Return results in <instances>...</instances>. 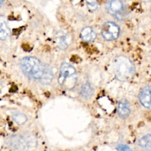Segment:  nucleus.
Here are the masks:
<instances>
[{
    "label": "nucleus",
    "mask_w": 151,
    "mask_h": 151,
    "mask_svg": "<svg viewBox=\"0 0 151 151\" xmlns=\"http://www.w3.org/2000/svg\"><path fill=\"white\" fill-rule=\"evenodd\" d=\"M141 1H146V2H147V1H150L151 0H141Z\"/></svg>",
    "instance_id": "19"
},
{
    "label": "nucleus",
    "mask_w": 151,
    "mask_h": 151,
    "mask_svg": "<svg viewBox=\"0 0 151 151\" xmlns=\"http://www.w3.org/2000/svg\"><path fill=\"white\" fill-rule=\"evenodd\" d=\"M80 38L83 41L90 42L95 40L96 33L92 27H86L82 29L80 32Z\"/></svg>",
    "instance_id": "10"
},
{
    "label": "nucleus",
    "mask_w": 151,
    "mask_h": 151,
    "mask_svg": "<svg viewBox=\"0 0 151 151\" xmlns=\"http://www.w3.org/2000/svg\"><path fill=\"white\" fill-rule=\"evenodd\" d=\"M138 145L142 148L151 150V133L142 137L138 141Z\"/></svg>",
    "instance_id": "14"
},
{
    "label": "nucleus",
    "mask_w": 151,
    "mask_h": 151,
    "mask_svg": "<svg viewBox=\"0 0 151 151\" xmlns=\"http://www.w3.org/2000/svg\"><path fill=\"white\" fill-rule=\"evenodd\" d=\"M19 65L25 76L30 78L36 80L41 78L45 69V64L34 57L23 58L20 61Z\"/></svg>",
    "instance_id": "2"
},
{
    "label": "nucleus",
    "mask_w": 151,
    "mask_h": 151,
    "mask_svg": "<svg viewBox=\"0 0 151 151\" xmlns=\"http://www.w3.org/2000/svg\"><path fill=\"white\" fill-rule=\"evenodd\" d=\"M87 6L91 11H96L98 8V3L97 0H85Z\"/></svg>",
    "instance_id": "16"
},
{
    "label": "nucleus",
    "mask_w": 151,
    "mask_h": 151,
    "mask_svg": "<svg viewBox=\"0 0 151 151\" xmlns=\"http://www.w3.org/2000/svg\"><path fill=\"white\" fill-rule=\"evenodd\" d=\"M149 53H150V58H151V49H150V50Z\"/></svg>",
    "instance_id": "20"
},
{
    "label": "nucleus",
    "mask_w": 151,
    "mask_h": 151,
    "mask_svg": "<svg viewBox=\"0 0 151 151\" xmlns=\"http://www.w3.org/2000/svg\"><path fill=\"white\" fill-rule=\"evenodd\" d=\"M94 94V89L91 84L86 82L83 84L80 88V94L84 99H89L92 97Z\"/></svg>",
    "instance_id": "13"
},
{
    "label": "nucleus",
    "mask_w": 151,
    "mask_h": 151,
    "mask_svg": "<svg viewBox=\"0 0 151 151\" xmlns=\"http://www.w3.org/2000/svg\"><path fill=\"white\" fill-rule=\"evenodd\" d=\"M53 78V71L51 67L48 65L45 64V69L44 73L39 80L40 83L42 84H50Z\"/></svg>",
    "instance_id": "12"
},
{
    "label": "nucleus",
    "mask_w": 151,
    "mask_h": 151,
    "mask_svg": "<svg viewBox=\"0 0 151 151\" xmlns=\"http://www.w3.org/2000/svg\"><path fill=\"white\" fill-rule=\"evenodd\" d=\"M150 17H151V11H150Z\"/></svg>",
    "instance_id": "21"
},
{
    "label": "nucleus",
    "mask_w": 151,
    "mask_h": 151,
    "mask_svg": "<svg viewBox=\"0 0 151 151\" xmlns=\"http://www.w3.org/2000/svg\"><path fill=\"white\" fill-rule=\"evenodd\" d=\"M113 70L117 80L121 81H126L133 77L135 71V67L129 58L120 55L114 59Z\"/></svg>",
    "instance_id": "1"
},
{
    "label": "nucleus",
    "mask_w": 151,
    "mask_h": 151,
    "mask_svg": "<svg viewBox=\"0 0 151 151\" xmlns=\"http://www.w3.org/2000/svg\"><path fill=\"white\" fill-rule=\"evenodd\" d=\"M77 81V74L75 68L68 63H63L60 67L58 78L59 84L63 88L71 90L76 86Z\"/></svg>",
    "instance_id": "4"
},
{
    "label": "nucleus",
    "mask_w": 151,
    "mask_h": 151,
    "mask_svg": "<svg viewBox=\"0 0 151 151\" xmlns=\"http://www.w3.org/2000/svg\"><path fill=\"white\" fill-rule=\"evenodd\" d=\"M117 113L122 119H126L130 114V107L129 102L125 100H121L117 106Z\"/></svg>",
    "instance_id": "9"
},
{
    "label": "nucleus",
    "mask_w": 151,
    "mask_h": 151,
    "mask_svg": "<svg viewBox=\"0 0 151 151\" xmlns=\"http://www.w3.org/2000/svg\"><path fill=\"white\" fill-rule=\"evenodd\" d=\"M107 12L117 19H123L126 17V9L121 0H110L107 4Z\"/></svg>",
    "instance_id": "5"
},
{
    "label": "nucleus",
    "mask_w": 151,
    "mask_h": 151,
    "mask_svg": "<svg viewBox=\"0 0 151 151\" xmlns=\"http://www.w3.org/2000/svg\"><path fill=\"white\" fill-rule=\"evenodd\" d=\"M70 40L69 34L64 31H60L55 34V42L61 50H65L68 47Z\"/></svg>",
    "instance_id": "8"
},
{
    "label": "nucleus",
    "mask_w": 151,
    "mask_h": 151,
    "mask_svg": "<svg viewBox=\"0 0 151 151\" xmlns=\"http://www.w3.org/2000/svg\"><path fill=\"white\" fill-rule=\"evenodd\" d=\"M139 101L145 108L151 109V86H146L141 90Z\"/></svg>",
    "instance_id": "7"
},
{
    "label": "nucleus",
    "mask_w": 151,
    "mask_h": 151,
    "mask_svg": "<svg viewBox=\"0 0 151 151\" xmlns=\"http://www.w3.org/2000/svg\"><path fill=\"white\" fill-rule=\"evenodd\" d=\"M5 143L8 147L19 151L32 149L37 144L35 137L30 133L12 136L6 140Z\"/></svg>",
    "instance_id": "3"
},
{
    "label": "nucleus",
    "mask_w": 151,
    "mask_h": 151,
    "mask_svg": "<svg viewBox=\"0 0 151 151\" xmlns=\"http://www.w3.org/2000/svg\"><path fill=\"white\" fill-rule=\"evenodd\" d=\"M117 151H132L131 148L126 145H120L117 147Z\"/></svg>",
    "instance_id": "17"
},
{
    "label": "nucleus",
    "mask_w": 151,
    "mask_h": 151,
    "mask_svg": "<svg viewBox=\"0 0 151 151\" xmlns=\"http://www.w3.org/2000/svg\"><path fill=\"white\" fill-rule=\"evenodd\" d=\"M120 28L116 23L113 22H105L101 29L103 37L107 41H112L117 39L120 34Z\"/></svg>",
    "instance_id": "6"
},
{
    "label": "nucleus",
    "mask_w": 151,
    "mask_h": 151,
    "mask_svg": "<svg viewBox=\"0 0 151 151\" xmlns=\"http://www.w3.org/2000/svg\"><path fill=\"white\" fill-rule=\"evenodd\" d=\"M14 121L19 125H22L25 124L27 120V116L21 113H16L12 116Z\"/></svg>",
    "instance_id": "15"
},
{
    "label": "nucleus",
    "mask_w": 151,
    "mask_h": 151,
    "mask_svg": "<svg viewBox=\"0 0 151 151\" xmlns=\"http://www.w3.org/2000/svg\"><path fill=\"white\" fill-rule=\"evenodd\" d=\"M4 2V0H0V6L2 5Z\"/></svg>",
    "instance_id": "18"
},
{
    "label": "nucleus",
    "mask_w": 151,
    "mask_h": 151,
    "mask_svg": "<svg viewBox=\"0 0 151 151\" xmlns=\"http://www.w3.org/2000/svg\"><path fill=\"white\" fill-rule=\"evenodd\" d=\"M10 35V29L3 16L0 15V40H5Z\"/></svg>",
    "instance_id": "11"
}]
</instances>
